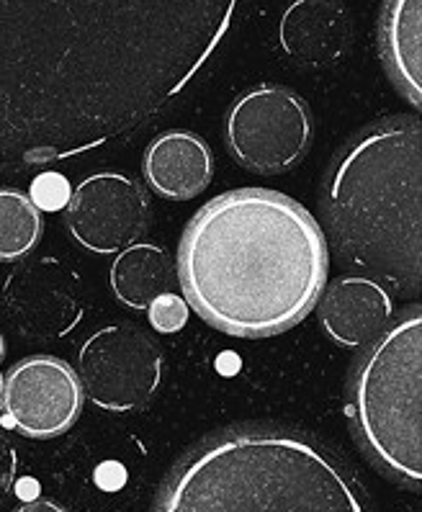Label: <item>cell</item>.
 Wrapping results in <instances>:
<instances>
[{
	"mask_svg": "<svg viewBox=\"0 0 422 512\" xmlns=\"http://www.w3.org/2000/svg\"><path fill=\"white\" fill-rule=\"evenodd\" d=\"M422 312L368 345L353 379L356 430L368 456L410 487L422 482Z\"/></svg>",
	"mask_w": 422,
	"mask_h": 512,
	"instance_id": "cell-5",
	"label": "cell"
},
{
	"mask_svg": "<svg viewBox=\"0 0 422 512\" xmlns=\"http://www.w3.org/2000/svg\"><path fill=\"white\" fill-rule=\"evenodd\" d=\"M320 325L340 348H366L389 327L392 294L376 278L343 276L320 299Z\"/></svg>",
	"mask_w": 422,
	"mask_h": 512,
	"instance_id": "cell-11",
	"label": "cell"
},
{
	"mask_svg": "<svg viewBox=\"0 0 422 512\" xmlns=\"http://www.w3.org/2000/svg\"><path fill=\"white\" fill-rule=\"evenodd\" d=\"M147 314H150V325L157 332L170 335V332H178L186 327L191 307H188L183 296L173 294V291H163V294H157L152 299L150 307H147Z\"/></svg>",
	"mask_w": 422,
	"mask_h": 512,
	"instance_id": "cell-18",
	"label": "cell"
},
{
	"mask_svg": "<svg viewBox=\"0 0 422 512\" xmlns=\"http://www.w3.org/2000/svg\"><path fill=\"white\" fill-rule=\"evenodd\" d=\"M163 353L132 325L101 327L80 345L78 381L83 397L109 412H132L155 397Z\"/></svg>",
	"mask_w": 422,
	"mask_h": 512,
	"instance_id": "cell-7",
	"label": "cell"
},
{
	"mask_svg": "<svg viewBox=\"0 0 422 512\" xmlns=\"http://www.w3.org/2000/svg\"><path fill=\"white\" fill-rule=\"evenodd\" d=\"M381 60L412 106H422V0H384L379 21Z\"/></svg>",
	"mask_w": 422,
	"mask_h": 512,
	"instance_id": "cell-14",
	"label": "cell"
},
{
	"mask_svg": "<svg viewBox=\"0 0 422 512\" xmlns=\"http://www.w3.org/2000/svg\"><path fill=\"white\" fill-rule=\"evenodd\" d=\"M70 196H73V188H70L65 175L55 173V170H44V173H39L29 186V199L39 211L65 209Z\"/></svg>",
	"mask_w": 422,
	"mask_h": 512,
	"instance_id": "cell-17",
	"label": "cell"
},
{
	"mask_svg": "<svg viewBox=\"0 0 422 512\" xmlns=\"http://www.w3.org/2000/svg\"><path fill=\"white\" fill-rule=\"evenodd\" d=\"M16 469H19V456H16L6 435L0 433V505L11 494L13 482H16Z\"/></svg>",
	"mask_w": 422,
	"mask_h": 512,
	"instance_id": "cell-19",
	"label": "cell"
},
{
	"mask_svg": "<svg viewBox=\"0 0 422 512\" xmlns=\"http://www.w3.org/2000/svg\"><path fill=\"white\" fill-rule=\"evenodd\" d=\"M0 394H3V371H0Z\"/></svg>",
	"mask_w": 422,
	"mask_h": 512,
	"instance_id": "cell-22",
	"label": "cell"
},
{
	"mask_svg": "<svg viewBox=\"0 0 422 512\" xmlns=\"http://www.w3.org/2000/svg\"><path fill=\"white\" fill-rule=\"evenodd\" d=\"M278 39L291 62L322 70L348 52L350 19L332 0H296L281 19Z\"/></svg>",
	"mask_w": 422,
	"mask_h": 512,
	"instance_id": "cell-12",
	"label": "cell"
},
{
	"mask_svg": "<svg viewBox=\"0 0 422 512\" xmlns=\"http://www.w3.org/2000/svg\"><path fill=\"white\" fill-rule=\"evenodd\" d=\"M42 211L19 188H0V263H16L37 247Z\"/></svg>",
	"mask_w": 422,
	"mask_h": 512,
	"instance_id": "cell-16",
	"label": "cell"
},
{
	"mask_svg": "<svg viewBox=\"0 0 422 512\" xmlns=\"http://www.w3.org/2000/svg\"><path fill=\"white\" fill-rule=\"evenodd\" d=\"M109 284L116 302L142 312L157 294L168 291L170 258L160 245L134 242L116 255L109 271Z\"/></svg>",
	"mask_w": 422,
	"mask_h": 512,
	"instance_id": "cell-15",
	"label": "cell"
},
{
	"mask_svg": "<svg viewBox=\"0 0 422 512\" xmlns=\"http://www.w3.org/2000/svg\"><path fill=\"white\" fill-rule=\"evenodd\" d=\"M224 142L242 168L260 175L286 173L302 163L312 145L307 101L284 85H258L227 111Z\"/></svg>",
	"mask_w": 422,
	"mask_h": 512,
	"instance_id": "cell-6",
	"label": "cell"
},
{
	"mask_svg": "<svg viewBox=\"0 0 422 512\" xmlns=\"http://www.w3.org/2000/svg\"><path fill=\"white\" fill-rule=\"evenodd\" d=\"M142 175L157 196L188 201L209 188L214 157L199 134L175 129L152 139L142 160Z\"/></svg>",
	"mask_w": 422,
	"mask_h": 512,
	"instance_id": "cell-13",
	"label": "cell"
},
{
	"mask_svg": "<svg viewBox=\"0 0 422 512\" xmlns=\"http://www.w3.org/2000/svg\"><path fill=\"white\" fill-rule=\"evenodd\" d=\"M0 410L3 425L26 438L47 440L67 433L83 410L75 368L55 356L24 358L3 379Z\"/></svg>",
	"mask_w": 422,
	"mask_h": 512,
	"instance_id": "cell-8",
	"label": "cell"
},
{
	"mask_svg": "<svg viewBox=\"0 0 422 512\" xmlns=\"http://www.w3.org/2000/svg\"><path fill=\"white\" fill-rule=\"evenodd\" d=\"M420 121L358 134L325 183V217L350 266L392 289L420 291Z\"/></svg>",
	"mask_w": 422,
	"mask_h": 512,
	"instance_id": "cell-4",
	"label": "cell"
},
{
	"mask_svg": "<svg viewBox=\"0 0 422 512\" xmlns=\"http://www.w3.org/2000/svg\"><path fill=\"white\" fill-rule=\"evenodd\" d=\"M16 512H67V510L52 500H29L26 505H21Z\"/></svg>",
	"mask_w": 422,
	"mask_h": 512,
	"instance_id": "cell-20",
	"label": "cell"
},
{
	"mask_svg": "<svg viewBox=\"0 0 422 512\" xmlns=\"http://www.w3.org/2000/svg\"><path fill=\"white\" fill-rule=\"evenodd\" d=\"M3 309L26 338L60 340L83 320V286L62 260L26 258L3 281Z\"/></svg>",
	"mask_w": 422,
	"mask_h": 512,
	"instance_id": "cell-10",
	"label": "cell"
},
{
	"mask_svg": "<svg viewBox=\"0 0 422 512\" xmlns=\"http://www.w3.org/2000/svg\"><path fill=\"white\" fill-rule=\"evenodd\" d=\"M65 224L80 247L96 255L121 253L150 229V196L124 173H93L75 186Z\"/></svg>",
	"mask_w": 422,
	"mask_h": 512,
	"instance_id": "cell-9",
	"label": "cell"
},
{
	"mask_svg": "<svg viewBox=\"0 0 422 512\" xmlns=\"http://www.w3.org/2000/svg\"><path fill=\"white\" fill-rule=\"evenodd\" d=\"M3 358H6V338L0 335V361H3Z\"/></svg>",
	"mask_w": 422,
	"mask_h": 512,
	"instance_id": "cell-21",
	"label": "cell"
},
{
	"mask_svg": "<svg viewBox=\"0 0 422 512\" xmlns=\"http://www.w3.org/2000/svg\"><path fill=\"white\" fill-rule=\"evenodd\" d=\"M155 512H366L335 453L291 430H230L175 466Z\"/></svg>",
	"mask_w": 422,
	"mask_h": 512,
	"instance_id": "cell-3",
	"label": "cell"
},
{
	"mask_svg": "<svg viewBox=\"0 0 422 512\" xmlns=\"http://www.w3.org/2000/svg\"><path fill=\"white\" fill-rule=\"evenodd\" d=\"M237 0H0V173L134 134L204 70Z\"/></svg>",
	"mask_w": 422,
	"mask_h": 512,
	"instance_id": "cell-1",
	"label": "cell"
},
{
	"mask_svg": "<svg viewBox=\"0 0 422 512\" xmlns=\"http://www.w3.org/2000/svg\"><path fill=\"white\" fill-rule=\"evenodd\" d=\"M330 273L317 219L268 188L227 191L196 211L178 247L183 299L232 338L291 330L320 302Z\"/></svg>",
	"mask_w": 422,
	"mask_h": 512,
	"instance_id": "cell-2",
	"label": "cell"
}]
</instances>
